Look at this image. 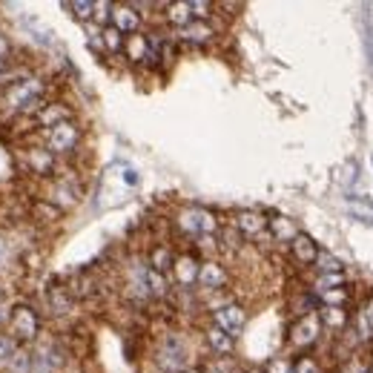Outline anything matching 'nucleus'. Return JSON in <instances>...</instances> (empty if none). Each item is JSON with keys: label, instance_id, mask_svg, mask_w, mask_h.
Here are the masks:
<instances>
[{"label": "nucleus", "instance_id": "23", "mask_svg": "<svg viewBox=\"0 0 373 373\" xmlns=\"http://www.w3.org/2000/svg\"><path fill=\"white\" fill-rule=\"evenodd\" d=\"M101 46L109 49V52H124V35H121L118 29H112V26H104V32H101Z\"/></svg>", "mask_w": 373, "mask_h": 373}, {"label": "nucleus", "instance_id": "24", "mask_svg": "<svg viewBox=\"0 0 373 373\" xmlns=\"http://www.w3.org/2000/svg\"><path fill=\"white\" fill-rule=\"evenodd\" d=\"M333 287H345V276H342V273H319V279H316V284H313L316 296L325 293V290H333Z\"/></svg>", "mask_w": 373, "mask_h": 373}, {"label": "nucleus", "instance_id": "19", "mask_svg": "<svg viewBox=\"0 0 373 373\" xmlns=\"http://www.w3.org/2000/svg\"><path fill=\"white\" fill-rule=\"evenodd\" d=\"M173 261H175V256H173V250L170 247H156L153 253H149V270H156V273H167V270H173Z\"/></svg>", "mask_w": 373, "mask_h": 373}, {"label": "nucleus", "instance_id": "27", "mask_svg": "<svg viewBox=\"0 0 373 373\" xmlns=\"http://www.w3.org/2000/svg\"><path fill=\"white\" fill-rule=\"evenodd\" d=\"M322 273H342V261L336 259V256H330V253H322L319 250V256H316V261H313Z\"/></svg>", "mask_w": 373, "mask_h": 373}, {"label": "nucleus", "instance_id": "36", "mask_svg": "<svg viewBox=\"0 0 373 373\" xmlns=\"http://www.w3.org/2000/svg\"><path fill=\"white\" fill-rule=\"evenodd\" d=\"M0 75H4V60H0Z\"/></svg>", "mask_w": 373, "mask_h": 373}, {"label": "nucleus", "instance_id": "12", "mask_svg": "<svg viewBox=\"0 0 373 373\" xmlns=\"http://www.w3.org/2000/svg\"><path fill=\"white\" fill-rule=\"evenodd\" d=\"M63 121H72V112L63 104H40V109L35 112V124H40L46 129H52Z\"/></svg>", "mask_w": 373, "mask_h": 373}, {"label": "nucleus", "instance_id": "15", "mask_svg": "<svg viewBox=\"0 0 373 373\" xmlns=\"http://www.w3.org/2000/svg\"><path fill=\"white\" fill-rule=\"evenodd\" d=\"M198 264H201V261H195L193 256H178V259L173 261V276H175V281H178L181 287L195 284V279H198Z\"/></svg>", "mask_w": 373, "mask_h": 373}, {"label": "nucleus", "instance_id": "3", "mask_svg": "<svg viewBox=\"0 0 373 373\" xmlns=\"http://www.w3.org/2000/svg\"><path fill=\"white\" fill-rule=\"evenodd\" d=\"M322 322H319V313H302L293 325H290V330H287V342L296 347V350H308V347H313L319 339H322Z\"/></svg>", "mask_w": 373, "mask_h": 373}, {"label": "nucleus", "instance_id": "35", "mask_svg": "<svg viewBox=\"0 0 373 373\" xmlns=\"http://www.w3.org/2000/svg\"><path fill=\"white\" fill-rule=\"evenodd\" d=\"M6 52H9V43H6L4 38H0V60H4V55H6Z\"/></svg>", "mask_w": 373, "mask_h": 373}, {"label": "nucleus", "instance_id": "14", "mask_svg": "<svg viewBox=\"0 0 373 373\" xmlns=\"http://www.w3.org/2000/svg\"><path fill=\"white\" fill-rule=\"evenodd\" d=\"M204 339H207L210 350H212V353H218V356H230V353H233V347H236V336L224 333V330H221V328H215V325H210V328L204 330Z\"/></svg>", "mask_w": 373, "mask_h": 373}, {"label": "nucleus", "instance_id": "5", "mask_svg": "<svg viewBox=\"0 0 373 373\" xmlns=\"http://www.w3.org/2000/svg\"><path fill=\"white\" fill-rule=\"evenodd\" d=\"M9 330H12V339L18 342H35L38 330H40V322H38V313L32 308H18L12 310L9 316Z\"/></svg>", "mask_w": 373, "mask_h": 373}, {"label": "nucleus", "instance_id": "28", "mask_svg": "<svg viewBox=\"0 0 373 373\" xmlns=\"http://www.w3.org/2000/svg\"><path fill=\"white\" fill-rule=\"evenodd\" d=\"M215 4H210V0H190V12H193V21H207L212 15Z\"/></svg>", "mask_w": 373, "mask_h": 373}, {"label": "nucleus", "instance_id": "1", "mask_svg": "<svg viewBox=\"0 0 373 373\" xmlns=\"http://www.w3.org/2000/svg\"><path fill=\"white\" fill-rule=\"evenodd\" d=\"M40 92H43V81L38 78V75H26V78H21V81H12L4 92V109L32 115V112L40 109Z\"/></svg>", "mask_w": 373, "mask_h": 373}, {"label": "nucleus", "instance_id": "6", "mask_svg": "<svg viewBox=\"0 0 373 373\" xmlns=\"http://www.w3.org/2000/svg\"><path fill=\"white\" fill-rule=\"evenodd\" d=\"M81 141V129L75 126L72 121H63L58 126L49 129V153L52 156H63V153H72L75 146Z\"/></svg>", "mask_w": 373, "mask_h": 373}, {"label": "nucleus", "instance_id": "38", "mask_svg": "<svg viewBox=\"0 0 373 373\" xmlns=\"http://www.w3.org/2000/svg\"><path fill=\"white\" fill-rule=\"evenodd\" d=\"M187 373H198V370H187Z\"/></svg>", "mask_w": 373, "mask_h": 373}, {"label": "nucleus", "instance_id": "22", "mask_svg": "<svg viewBox=\"0 0 373 373\" xmlns=\"http://www.w3.org/2000/svg\"><path fill=\"white\" fill-rule=\"evenodd\" d=\"M347 287H333V290H325V293H319V302H322V308H345L347 305Z\"/></svg>", "mask_w": 373, "mask_h": 373}, {"label": "nucleus", "instance_id": "37", "mask_svg": "<svg viewBox=\"0 0 373 373\" xmlns=\"http://www.w3.org/2000/svg\"><path fill=\"white\" fill-rule=\"evenodd\" d=\"M250 373H264V370H250Z\"/></svg>", "mask_w": 373, "mask_h": 373}, {"label": "nucleus", "instance_id": "20", "mask_svg": "<svg viewBox=\"0 0 373 373\" xmlns=\"http://www.w3.org/2000/svg\"><path fill=\"white\" fill-rule=\"evenodd\" d=\"M167 21L178 29H184L187 23H193V12H190V0L184 4H167Z\"/></svg>", "mask_w": 373, "mask_h": 373}, {"label": "nucleus", "instance_id": "30", "mask_svg": "<svg viewBox=\"0 0 373 373\" xmlns=\"http://www.w3.org/2000/svg\"><path fill=\"white\" fill-rule=\"evenodd\" d=\"M66 6L72 9V15L78 21H92V6L95 4H90V0H75V4H66Z\"/></svg>", "mask_w": 373, "mask_h": 373}, {"label": "nucleus", "instance_id": "18", "mask_svg": "<svg viewBox=\"0 0 373 373\" xmlns=\"http://www.w3.org/2000/svg\"><path fill=\"white\" fill-rule=\"evenodd\" d=\"M316 313H319L322 328H330V330H345L347 328V310L345 308H322Z\"/></svg>", "mask_w": 373, "mask_h": 373}, {"label": "nucleus", "instance_id": "29", "mask_svg": "<svg viewBox=\"0 0 373 373\" xmlns=\"http://www.w3.org/2000/svg\"><path fill=\"white\" fill-rule=\"evenodd\" d=\"M9 370H12V373H32V356L23 353V350H18V353L12 356V362H9Z\"/></svg>", "mask_w": 373, "mask_h": 373}, {"label": "nucleus", "instance_id": "31", "mask_svg": "<svg viewBox=\"0 0 373 373\" xmlns=\"http://www.w3.org/2000/svg\"><path fill=\"white\" fill-rule=\"evenodd\" d=\"M15 353H18V347H15V339H9V336H4V333H0V364H9Z\"/></svg>", "mask_w": 373, "mask_h": 373}, {"label": "nucleus", "instance_id": "13", "mask_svg": "<svg viewBox=\"0 0 373 373\" xmlns=\"http://www.w3.org/2000/svg\"><path fill=\"white\" fill-rule=\"evenodd\" d=\"M290 250H293V259H296L298 264H305V267H310V264L316 261V256H319L316 242H313L310 236H305V233H298V236L290 242Z\"/></svg>", "mask_w": 373, "mask_h": 373}, {"label": "nucleus", "instance_id": "8", "mask_svg": "<svg viewBox=\"0 0 373 373\" xmlns=\"http://www.w3.org/2000/svg\"><path fill=\"white\" fill-rule=\"evenodd\" d=\"M233 227H236V233L244 236V239H259V236L267 230V218H264L261 212H256V210H242V212L233 218Z\"/></svg>", "mask_w": 373, "mask_h": 373}, {"label": "nucleus", "instance_id": "2", "mask_svg": "<svg viewBox=\"0 0 373 373\" xmlns=\"http://www.w3.org/2000/svg\"><path fill=\"white\" fill-rule=\"evenodd\" d=\"M156 364L164 373H187L190 370V350L181 336H167L156 350Z\"/></svg>", "mask_w": 373, "mask_h": 373}, {"label": "nucleus", "instance_id": "25", "mask_svg": "<svg viewBox=\"0 0 373 373\" xmlns=\"http://www.w3.org/2000/svg\"><path fill=\"white\" fill-rule=\"evenodd\" d=\"M336 373H373V367H370L367 356H350Z\"/></svg>", "mask_w": 373, "mask_h": 373}, {"label": "nucleus", "instance_id": "26", "mask_svg": "<svg viewBox=\"0 0 373 373\" xmlns=\"http://www.w3.org/2000/svg\"><path fill=\"white\" fill-rule=\"evenodd\" d=\"M293 373H322V364H319V359L316 356H298V359H293Z\"/></svg>", "mask_w": 373, "mask_h": 373}, {"label": "nucleus", "instance_id": "9", "mask_svg": "<svg viewBox=\"0 0 373 373\" xmlns=\"http://www.w3.org/2000/svg\"><path fill=\"white\" fill-rule=\"evenodd\" d=\"M112 29H118L124 38L135 35L141 29V15L132 4H112Z\"/></svg>", "mask_w": 373, "mask_h": 373}, {"label": "nucleus", "instance_id": "34", "mask_svg": "<svg viewBox=\"0 0 373 373\" xmlns=\"http://www.w3.org/2000/svg\"><path fill=\"white\" fill-rule=\"evenodd\" d=\"M6 256H9V253H6V244H4V242H0V267H4V264H6Z\"/></svg>", "mask_w": 373, "mask_h": 373}, {"label": "nucleus", "instance_id": "7", "mask_svg": "<svg viewBox=\"0 0 373 373\" xmlns=\"http://www.w3.org/2000/svg\"><path fill=\"white\" fill-rule=\"evenodd\" d=\"M212 325L221 328L224 333H230V336H239V330L247 325V313H244L242 305L227 302V305H221V308L212 310Z\"/></svg>", "mask_w": 373, "mask_h": 373}, {"label": "nucleus", "instance_id": "11", "mask_svg": "<svg viewBox=\"0 0 373 373\" xmlns=\"http://www.w3.org/2000/svg\"><path fill=\"white\" fill-rule=\"evenodd\" d=\"M149 49H153V43H149V35H126L124 38V52L132 63H149Z\"/></svg>", "mask_w": 373, "mask_h": 373}, {"label": "nucleus", "instance_id": "39", "mask_svg": "<svg viewBox=\"0 0 373 373\" xmlns=\"http://www.w3.org/2000/svg\"><path fill=\"white\" fill-rule=\"evenodd\" d=\"M0 296H4V287H0Z\"/></svg>", "mask_w": 373, "mask_h": 373}, {"label": "nucleus", "instance_id": "4", "mask_svg": "<svg viewBox=\"0 0 373 373\" xmlns=\"http://www.w3.org/2000/svg\"><path fill=\"white\" fill-rule=\"evenodd\" d=\"M178 227L190 236H212L218 230V221L210 210H201V207H187L178 212Z\"/></svg>", "mask_w": 373, "mask_h": 373}, {"label": "nucleus", "instance_id": "33", "mask_svg": "<svg viewBox=\"0 0 373 373\" xmlns=\"http://www.w3.org/2000/svg\"><path fill=\"white\" fill-rule=\"evenodd\" d=\"M92 21H98V23H107V21H112V4H95L92 6Z\"/></svg>", "mask_w": 373, "mask_h": 373}, {"label": "nucleus", "instance_id": "10", "mask_svg": "<svg viewBox=\"0 0 373 373\" xmlns=\"http://www.w3.org/2000/svg\"><path fill=\"white\" fill-rule=\"evenodd\" d=\"M204 290H221L224 284H227V270H224L218 261H201L198 264V279H195Z\"/></svg>", "mask_w": 373, "mask_h": 373}, {"label": "nucleus", "instance_id": "16", "mask_svg": "<svg viewBox=\"0 0 373 373\" xmlns=\"http://www.w3.org/2000/svg\"><path fill=\"white\" fill-rule=\"evenodd\" d=\"M212 35H215V29L207 23V21H193V23H187L184 29H178V38L181 40H187V43H210L212 40Z\"/></svg>", "mask_w": 373, "mask_h": 373}, {"label": "nucleus", "instance_id": "17", "mask_svg": "<svg viewBox=\"0 0 373 373\" xmlns=\"http://www.w3.org/2000/svg\"><path fill=\"white\" fill-rule=\"evenodd\" d=\"M267 230L273 233V239H276V242H293V239L298 236V230H296V224H293L290 218H284V215L267 218Z\"/></svg>", "mask_w": 373, "mask_h": 373}, {"label": "nucleus", "instance_id": "21", "mask_svg": "<svg viewBox=\"0 0 373 373\" xmlns=\"http://www.w3.org/2000/svg\"><path fill=\"white\" fill-rule=\"evenodd\" d=\"M29 164H32L35 173L49 175L55 170V156L49 153V149H32V153H29Z\"/></svg>", "mask_w": 373, "mask_h": 373}, {"label": "nucleus", "instance_id": "32", "mask_svg": "<svg viewBox=\"0 0 373 373\" xmlns=\"http://www.w3.org/2000/svg\"><path fill=\"white\" fill-rule=\"evenodd\" d=\"M264 373H293V362H290V359H284V356H276V359H270V362H267Z\"/></svg>", "mask_w": 373, "mask_h": 373}]
</instances>
